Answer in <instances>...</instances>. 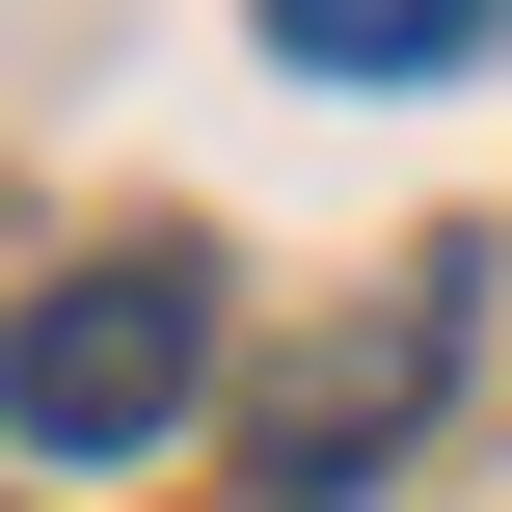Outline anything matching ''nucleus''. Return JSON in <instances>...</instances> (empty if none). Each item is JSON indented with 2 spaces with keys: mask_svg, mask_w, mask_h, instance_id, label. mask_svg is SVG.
<instances>
[{
  "mask_svg": "<svg viewBox=\"0 0 512 512\" xmlns=\"http://www.w3.org/2000/svg\"><path fill=\"white\" fill-rule=\"evenodd\" d=\"M432 378H459V243H432V270H405V297H378V324H351V351L297 378V405H270V486L324 512L351 459H378V432H405V405H432Z\"/></svg>",
  "mask_w": 512,
  "mask_h": 512,
  "instance_id": "obj_2",
  "label": "nucleus"
},
{
  "mask_svg": "<svg viewBox=\"0 0 512 512\" xmlns=\"http://www.w3.org/2000/svg\"><path fill=\"white\" fill-rule=\"evenodd\" d=\"M486 27H512V0H270V54H297V81H459Z\"/></svg>",
  "mask_w": 512,
  "mask_h": 512,
  "instance_id": "obj_3",
  "label": "nucleus"
},
{
  "mask_svg": "<svg viewBox=\"0 0 512 512\" xmlns=\"http://www.w3.org/2000/svg\"><path fill=\"white\" fill-rule=\"evenodd\" d=\"M189 405H216V270L189 243H108V270H54L0 324V432L27 459H162Z\"/></svg>",
  "mask_w": 512,
  "mask_h": 512,
  "instance_id": "obj_1",
  "label": "nucleus"
}]
</instances>
